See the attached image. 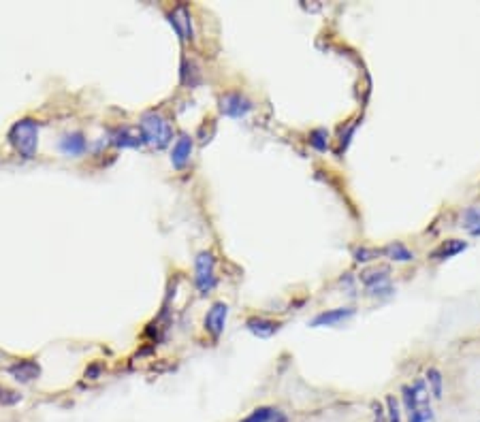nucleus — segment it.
Instances as JSON below:
<instances>
[{
	"label": "nucleus",
	"mask_w": 480,
	"mask_h": 422,
	"mask_svg": "<svg viewBox=\"0 0 480 422\" xmlns=\"http://www.w3.org/2000/svg\"><path fill=\"white\" fill-rule=\"evenodd\" d=\"M194 284H196L201 294H209L218 284V280H216V260H213V256L209 252H201L194 258Z\"/></svg>",
	"instance_id": "obj_3"
},
{
	"label": "nucleus",
	"mask_w": 480,
	"mask_h": 422,
	"mask_svg": "<svg viewBox=\"0 0 480 422\" xmlns=\"http://www.w3.org/2000/svg\"><path fill=\"white\" fill-rule=\"evenodd\" d=\"M412 390H414L416 405L408 411L410 414V422H434V411H432V403H429V390H427V386H425V380L414 382Z\"/></svg>",
	"instance_id": "obj_4"
},
{
	"label": "nucleus",
	"mask_w": 480,
	"mask_h": 422,
	"mask_svg": "<svg viewBox=\"0 0 480 422\" xmlns=\"http://www.w3.org/2000/svg\"><path fill=\"white\" fill-rule=\"evenodd\" d=\"M241 422H286V416L276 407H256Z\"/></svg>",
	"instance_id": "obj_14"
},
{
	"label": "nucleus",
	"mask_w": 480,
	"mask_h": 422,
	"mask_svg": "<svg viewBox=\"0 0 480 422\" xmlns=\"http://www.w3.org/2000/svg\"><path fill=\"white\" fill-rule=\"evenodd\" d=\"M246 329H248L252 335L267 339V337H272V335H276V333L280 331V322L267 320V318H250V320L246 322Z\"/></svg>",
	"instance_id": "obj_12"
},
{
	"label": "nucleus",
	"mask_w": 480,
	"mask_h": 422,
	"mask_svg": "<svg viewBox=\"0 0 480 422\" xmlns=\"http://www.w3.org/2000/svg\"><path fill=\"white\" fill-rule=\"evenodd\" d=\"M86 376H90V378H92V380H94V378H96V376H98V369H96V367H92V369H88V372H86Z\"/></svg>",
	"instance_id": "obj_22"
},
{
	"label": "nucleus",
	"mask_w": 480,
	"mask_h": 422,
	"mask_svg": "<svg viewBox=\"0 0 480 422\" xmlns=\"http://www.w3.org/2000/svg\"><path fill=\"white\" fill-rule=\"evenodd\" d=\"M463 250H467V243H465V241H461V239H446V241H442V243L429 254V258L436 260V262H442V260H448V258L461 254Z\"/></svg>",
	"instance_id": "obj_11"
},
{
	"label": "nucleus",
	"mask_w": 480,
	"mask_h": 422,
	"mask_svg": "<svg viewBox=\"0 0 480 422\" xmlns=\"http://www.w3.org/2000/svg\"><path fill=\"white\" fill-rule=\"evenodd\" d=\"M354 315V309L352 307H338V309H327L323 313H318L316 318L309 322V327L314 329H320V327H338L346 320H350Z\"/></svg>",
	"instance_id": "obj_7"
},
{
	"label": "nucleus",
	"mask_w": 480,
	"mask_h": 422,
	"mask_svg": "<svg viewBox=\"0 0 480 422\" xmlns=\"http://www.w3.org/2000/svg\"><path fill=\"white\" fill-rule=\"evenodd\" d=\"M382 254H385L387 258L395 260V262H410V260H414V252H410L401 241H395V243L387 245V247L382 250Z\"/></svg>",
	"instance_id": "obj_17"
},
{
	"label": "nucleus",
	"mask_w": 480,
	"mask_h": 422,
	"mask_svg": "<svg viewBox=\"0 0 480 422\" xmlns=\"http://www.w3.org/2000/svg\"><path fill=\"white\" fill-rule=\"evenodd\" d=\"M112 143L118 145V147H139L145 141H143L141 132L137 135L131 128H118V130L112 132Z\"/></svg>",
	"instance_id": "obj_15"
},
{
	"label": "nucleus",
	"mask_w": 480,
	"mask_h": 422,
	"mask_svg": "<svg viewBox=\"0 0 480 422\" xmlns=\"http://www.w3.org/2000/svg\"><path fill=\"white\" fill-rule=\"evenodd\" d=\"M139 128H141V137L145 143H149L152 147L156 149H163L171 143L173 139V132H171V126L169 122L156 114V111H147L141 116V122H139Z\"/></svg>",
	"instance_id": "obj_2"
},
{
	"label": "nucleus",
	"mask_w": 480,
	"mask_h": 422,
	"mask_svg": "<svg viewBox=\"0 0 480 422\" xmlns=\"http://www.w3.org/2000/svg\"><path fill=\"white\" fill-rule=\"evenodd\" d=\"M220 111L229 118H246L252 111V102L239 92H227L220 98Z\"/></svg>",
	"instance_id": "obj_6"
},
{
	"label": "nucleus",
	"mask_w": 480,
	"mask_h": 422,
	"mask_svg": "<svg viewBox=\"0 0 480 422\" xmlns=\"http://www.w3.org/2000/svg\"><path fill=\"white\" fill-rule=\"evenodd\" d=\"M192 149H194V141H192V137H188V135H180V137H178V141L173 143V149H171V165H173V169H178V171L186 169V165L190 163Z\"/></svg>",
	"instance_id": "obj_8"
},
{
	"label": "nucleus",
	"mask_w": 480,
	"mask_h": 422,
	"mask_svg": "<svg viewBox=\"0 0 480 422\" xmlns=\"http://www.w3.org/2000/svg\"><path fill=\"white\" fill-rule=\"evenodd\" d=\"M425 382H427V386H429V393L434 395V399H442V390H444V378H442V374L438 372L436 367L427 369Z\"/></svg>",
	"instance_id": "obj_18"
},
{
	"label": "nucleus",
	"mask_w": 480,
	"mask_h": 422,
	"mask_svg": "<svg viewBox=\"0 0 480 422\" xmlns=\"http://www.w3.org/2000/svg\"><path fill=\"white\" fill-rule=\"evenodd\" d=\"M9 143L26 161L34 158L36 145H39V122H34L32 118H24L15 122L9 130Z\"/></svg>",
	"instance_id": "obj_1"
},
{
	"label": "nucleus",
	"mask_w": 480,
	"mask_h": 422,
	"mask_svg": "<svg viewBox=\"0 0 480 422\" xmlns=\"http://www.w3.org/2000/svg\"><path fill=\"white\" fill-rule=\"evenodd\" d=\"M380 254H382V250L378 252V250H367V247H361V250H356V252H354V258H356L359 262H367V260L378 258Z\"/></svg>",
	"instance_id": "obj_20"
},
{
	"label": "nucleus",
	"mask_w": 480,
	"mask_h": 422,
	"mask_svg": "<svg viewBox=\"0 0 480 422\" xmlns=\"http://www.w3.org/2000/svg\"><path fill=\"white\" fill-rule=\"evenodd\" d=\"M18 401H20V395H18V393L7 390V388L0 390V403H3V405H13V403H18Z\"/></svg>",
	"instance_id": "obj_21"
},
{
	"label": "nucleus",
	"mask_w": 480,
	"mask_h": 422,
	"mask_svg": "<svg viewBox=\"0 0 480 422\" xmlns=\"http://www.w3.org/2000/svg\"><path fill=\"white\" fill-rule=\"evenodd\" d=\"M227 318H229V305L227 303H213L207 313H205V331L211 337H220L225 333L227 327Z\"/></svg>",
	"instance_id": "obj_5"
},
{
	"label": "nucleus",
	"mask_w": 480,
	"mask_h": 422,
	"mask_svg": "<svg viewBox=\"0 0 480 422\" xmlns=\"http://www.w3.org/2000/svg\"><path fill=\"white\" fill-rule=\"evenodd\" d=\"M9 376L13 380L22 382V384H28V382H34L41 376V367H39V362L28 360V358L26 360H18L15 365L9 367Z\"/></svg>",
	"instance_id": "obj_10"
},
{
	"label": "nucleus",
	"mask_w": 480,
	"mask_h": 422,
	"mask_svg": "<svg viewBox=\"0 0 480 422\" xmlns=\"http://www.w3.org/2000/svg\"><path fill=\"white\" fill-rule=\"evenodd\" d=\"M169 22L175 28L178 36L182 41H192V20H190V11L186 5H178L171 13H169Z\"/></svg>",
	"instance_id": "obj_9"
},
{
	"label": "nucleus",
	"mask_w": 480,
	"mask_h": 422,
	"mask_svg": "<svg viewBox=\"0 0 480 422\" xmlns=\"http://www.w3.org/2000/svg\"><path fill=\"white\" fill-rule=\"evenodd\" d=\"M86 139L81 132H71V135H65L58 143L60 151L67 154V156H81L86 151Z\"/></svg>",
	"instance_id": "obj_13"
},
{
	"label": "nucleus",
	"mask_w": 480,
	"mask_h": 422,
	"mask_svg": "<svg viewBox=\"0 0 480 422\" xmlns=\"http://www.w3.org/2000/svg\"><path fill=\"white\" fill-rule=\"evenodd\" d=\"M467 235L480 237V207H467L463 211V224H461Z\"/></svg>",
	"instance_id": "obj_16"
},
{
	"label": "nucleus",
	"mask_w": 480,
	"mask_h": 422,
	"mask_svg": "<svg viewBox=\"0 0 480 422\" xmlns=\"http://www.w3.org/2000/svg\"><path fill=\"white\" fill-rule=\"evenodd\" d=\"M309 145L316 147L318 151H325L329 145V132L325 128H316L309 132Z\"/></svg>",
	"instance_id": "obj_19"
}]
</instances>
